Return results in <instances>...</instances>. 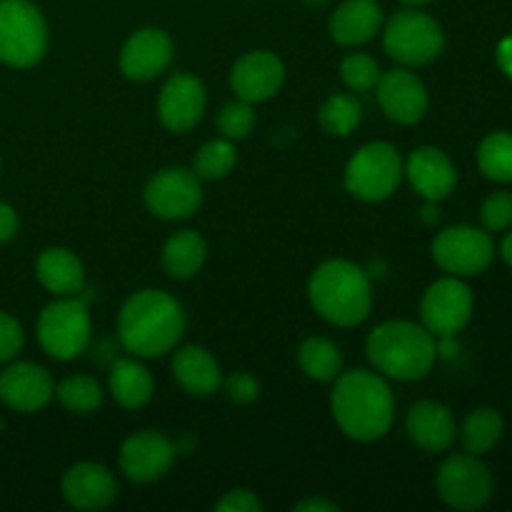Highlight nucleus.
I'll return each instance as SVG.
<instances>
[{
  "instance_id": "nucleus-1",
  "label": "nucleus",
  "mask_w": 512,
  "mask_h": 512,
  "mask_svg": "<svg viewBox=\"0 0 512 512\" xmlns=\"http://www.w3.org/2000/svg\"><path fill=\"white\" fill-rule=\"evenodd\" d=\"M330 413L338 428L358 443L385 438L395 420V398L378 370H348L333 380Z\"/></svg>"
},
{
  "instance_id": "nucleus-2",
  "label": "nucleus",
  "mask_w": 512,
  "mask_h": 512,
  "mask_svg": "<svg viewBox=\"0 0 512 512\" xmlns=\"http://www.w3.org/2000/svg\"><path fill=\"white\" fill-rule=\"evenodd\" d=\"M183 333V305L165 290H138L120 308L118 338L135 358H160L170 353Z\"/></svg>"
},
{
  "instance_id": "nucleus-3",
  "label": "nucleus",
  "mask_w": 512,
  "mask_h": 512,
  "mask_svg": "<svg viewBox=\"0 0 512 512\" xmlns=\"http://www.w3.org/2000/svg\"><path fill=\"white\" fill-rule=\"evenodd\" d=\"M365 355L383 378L415 383L433 370L438 360V340L423 323L388 320L370 330Z\"/></svg>"
},
{
  "instance_id": "nucleus-4",
  "label": "nucleus",
  "mask_w": 512,
  "mask_h": 512,
  "mask_svg": "<svg viewBox=\"0 0 512 512\" xmlns=\"http://www.w3.org/2000/svg\"><path fill=\"white\" fill-rule=\"evenodd\" d=\"M308 300L315 313L335 328H355L373 310L370 275L350 260H328L308 280Z\"/></svg>"
},
{
  "instance_id": "nucleus-5",
  "label": "nucleus",
  "mask_w": 512,
  "mask_h": 512,
  "mask_svg": "<svg viewBox=\"0 0 512 512\" xmlns=\"http://www.w3.org/2000/svg\"><path fill=\"white\" fill-rule=\"evenodd\" d=\"M383 48L403 68L435 63L445 48V33L433 15L420 8H403L383 23Z\"/></svg>"
},
{
  "instance_id": "nucleus-6",
  "label": "nucleus",
  "mask_w": 512,
  "mask_h": 512,
  "mask_svg": "<svg viewBox=\"0 0 512 512\" xmlns=\"http://www.w3.org/2000/svg\"><path fill=\"white\" fill-rule=\"evenodd\" d=\"M38 343L53 360L68 363L88 350L93 338V323H90L88 305L80 295L73 298H55L45 305L35 323Z\"/></svg>"
},
{
  "instance_id": "nucleus-7",
  "label": "nucleus",
  "mask_w": 512,
  "mask_h": 512,
  "mask_svg": "<svg viewBox=\"0 0 512 512\" xmlns=\"http://www.w3.org/2000/svg\"><path fill=\"white\" fill-rule=\"evenodd\" d=\"M48 50V23L30 0H0V63L33 68Z\"/></svg>"
},
{
  "instance_id": "nucleus-8",
  "label": "nucleus",
  "mask_w": 512,
  "mask_h": 512,
  "mask_svg": "<svg viewBox=\"0 0 512 512\" xmlns=\"http://www.w3.org/2000/svg\"><path fill=\"white\" fill-rule=\"evenodd\" d=\"M405 178L400 150L385 140L363 145L345 165V188L363 203H383Z\"/></svg>"
},
{
  "instance_id": "nucleus-9",
  "label": "nucleus",
  "mask_w": 512,
  "mask_h": 512,
  "mask_svg": "<svg viewBox=\"0 0 512 512\" xmlns=\"http://www.w3.org/2000/svg\"><path fill=\"white\" fill-rule=\"evenodd\" d=\"M435 490L448 508L473 512L485 508L495 493V480L488 465L473 453H455L435 475Z\"/></svg>"
},
{
  "instance_id": "nucleus-10",
  "label": "nucleus",
  "mask_w": 512,
  "mask_h": 512,
  "mask_svg": "<svg viewBox=\"0 0 512 512\" xmlns=\"http://www.w3.org/2000/svg\"><path fill=\"white\" fill-rule=\"evenodd\" d=\"M433 260L440 270L455 278H473L485 273L495 258V245L488 230L473 225H453L435 235Z\"/></svg>"
},
{
  "instance_id": "nucleus-11",
  "label": "nucleus",
  "mask_w": 512,
  "mask_h": 512,
  "mask_svg": "<svg viewBox=\"0 0 512 512\" xmlns=\"http://www.w3.org/2000/svg\"><path fill=\"white\" fill-rule=\"evenodd\" d=\"M473 315V290L463 278L435 280L420 300V320L435 338H455Z\"/></svg>"
},
{
  "instance_id": "nucleus-12",
  "label": "nucleus",
  "mask_w": 512,
  "mask_h": 512,
  "mask_svg": "<svg viewBox=\"0 0 512 512\" xmlns=\"http://www.w3.org/2000/svg\"><path fill=\"white\" fill-rule=\"evenodd\" d=\"M145 208L160 220H188L203 205V185L188 168H165L145 185Z\"/></svg>"
},
{
  "instance_id": "nucleus-13",
  "label": "nucleus",
  "mask_w": 512,
  "mask_h": 512,
  "mask_svg": "<svg viewBox=\"0 0 512 512\" xmlns=\"http://www.w3.org/2000/svg\"><path fill=\"white\" fill-rule=\"evenodd\" d=\"M175 455H178V448L168 435L158 430H140L120 445L118 463L125 478L138 485H148L173 468Z\"/></svg>"
},
{
  "instance_id": "nucleus-14",
  "label": "nucleus",
  "mask_w": 512,
  "mask_h": 512,
  "mask_svg": "<svg viewBox=\"0 0 512 512\" xmlns=\"http://www.w3.org/2000/svg\"><path fill=\"white\" fill-rule=\"evenodd\" d=\"M208 93L195 75L175 73L158 93V118L170 133H188L203 120Z\"/></svg>"
},
{
  "instance_id": "nucleus-15",
  "label": "nucleus",
  "mask_w": 512,
  "mask_h": 512,
  "mask_svg": "<svg viewBox=\"0 0 512 512\" xmlns=\"http://www.w3.org/2000/svg\"><path fill=\"white\" fill-rule=\"evenodd\" d=\"M375 95L385 118L398 125H415L428 113V90L425 83L408 68H393L380 73Z\"/></svg>"
},
{
  "instance_id": "nucleus-16",
  "label": "nucleus",
  "mask_w": 512,
  "mask_h": 512,
  "mask_svg": "<svg viewBox=\"0 0 512 512\" xmlns=\"http://www.w3.org/2000/svg\"><path fill=\"white\" fill-rule=\"evenodd\" d=\"M285 83V65L270 50H250L230 68V88L245 103L275 98Z\"/></svg>"
},
{
  "instance_id": "nucleus-17",
  "label": "nucleus",
  "mask_w": 512,
  "mask_h": 512,
  "mask_svg": "<svg viewBox=\"0 0 512 512\" xmlns=\"http://www.w3.org/2000/svg\"><path fill=\"white\" fill-rule=\"evenodd\" d=\"M173 60V40L163 28H140L123 43L118 55L120 73L145 83L163 73Z\"/></svg>"
},
{
  "instance_id": "nucleus-18",
  "label": "nucleus",
  "mask_w": 512,
  "mask_h": 512,
  "mask_svg": "<svg viewBox=\"0 0 512 512\" xmlns=\"http://www.w3.org/2000/svg\"><path fill=\"white\" fill-rule=\"evenodd\" d=\"M53 395L55 383L43 365L10 363L0 370V400L15 413H38Z\"/></svg>"
},
{
  "instance_id": "nucleus-19",
  "label": "nucleus",
  "mask_w": 512,
  "mask_h": 512,
  "mask_svg": "<svg viewBox=\"0 0 512 512\" xmlns=\"http://www.w3.org/2000/svg\"><path fill=\"white\" fill-rule=\"evenodd\" d=\"M405 178L428 203H440L458 188V170L453 160L435 145H423L410 153V158L405 160Z\"/></svg>"
},
{
  "instance_id": "nucleus-20",
  "label": "nucleus",
  "mask_w": 512,
  "mask_h": 512,
  "mask_svg": "<svg viewBox=\"0 0 512 512\" xmlns=\"http://www.w3.org/2000/svg\"><path fill=\"white\" fill-rule=\"evenodd\" d=\"M65 503L75 510H105L118 500V480L105 465H70L60 480Z\"/></svg>"
},
{
  "instance_id": "nucleus-21",
  "label": "nucleus",
  "mask_w": 512,
  "mask_h": 512,
  "mask_svg": "<svg viewBox=\"0 0 512 512\" xmlns=\"http://www.w3.org/2000/svg\"><path fill=\"white\" fill-rule=\"evenodd\" d=\"M405 433L425 453H445L458 438V425L443 403L420 400L405 415Z\"/></svg>"
},
{
  "instance_id": "nucleus-22",
  "label": "nucleus",
  "mask_w": 512,
  "mask_h": 512,
  "mask_svg": "<svg viewBox=\"0 0 512 512\" xmlns=\"http://www.w3.org/2000/svg\"><path fill=\"white\" fill-rule=\"evenodd\" d=\"M385 13L378 0H343L328 20L330 38L345 48H355L383 30Z\"/></svg>"
},
{
  "instance_id": "nucleus-23",
  "label": "nucleus",
  "mask_w": 512,
  "mask_h": 512,
  "mask_svg": "<svg viewBox=\"0 0 512 512\" xmlns=\"http://www.w3.org/2000/svg\"><path fill=\"white\" fill-rule=\"evenodd\" d=\"M173 378L180 388L195 398H210L223 385V370L210 350L203 345H185L173 355Z\"/></svg>"
},
{
  "instance_id": "nucleus-24",
  "label": "nucleus",
  "mask_w": 512,
  "mask_h": 512,
  "mask_svg": "<svg viewBox=\"0 0 512 512\" xmlns=\"http://www.w3.org/2000/svg\"><path fill=\"white\" fill-rule=\"evenodd\" d=\"M35 278L55 298H73L85 290V268L68 248H45L35 260Z\"/></svg>"
},
{
  "instance_id": "nucleus-25",
  "label": "nucleus",
  "mask_w": 512,
  "mask_h": 512,
  "mask_svg": "<svg viewBox=\"0 0 512 512\" xmlns=\"http://www.w3.org/2000/svg\"><path fill=\"white\" fill-rule=\"evenodd\" d=\"M108 393L120 408L138 410L150 403L155 393V380L138 358H118L108 375Z\"/></svg>"
},
{
  "instance_id": "nucleus-26",
  "label": "nucleus",
  "mask_w": 512,
  "mask_h": 512,
  "mask_svg": "<svg viewBox=\"0 0 512 512\" xmlns=\"http://www.w3.org/2000/svg\"><path fill=\"white\" fill-rule=\"evenodd\" d=\"M205 260H208V245L198 230H180L170 235L160 255L163 270L173 280L195 278L203 270Z\"/></svg>"
},
{
  "instance_id": "nucleus-27",
  "label": "nucleus",
  "mask_w": 512,
  "mask_h": 512,
  "mask_svg": "<svg viewBox=\"0 0 512 512\" xmlns=\"http://www.w3.org/2000/svg\"><path fill=\"white\" fill-rule=\"evenodd\" d=\"M298 365L315 383H333L343 373V353L330 338L313 335L300 343Z\"/></svg>"
},
{
  "instance_id": "nucleus-28",
  "label": "nucleus",
  "mask_w": 512,
  "mask_h": 512,
  "mask_svg": "<svg viewBox=\"0 0 512 512\" xmlns=\"http://www.w3.org/2000/svg\"><path fill=\"white\" fill-rule=\"evenodd\" d=\"M505 433L503 415L495 408H478L465 418L463 428H460V440H463L465 450L473 455H485L500 443Z\"/></svg>"
},
{
  "instance_id": "nucleus-29",
  "label": "nucleus",
  "mask_w": 512,
  "mask_h": 512,
  "mask_svg": "<svg viewBox=\"0 0 512 512\" xmlns=\"http://www.w3.org/2000/svg\"><path fill=\"white\" fill-rule=\"evenodd\" d=\"M363 120V105L353 98V95L335 93L320 105L318 123L320 128L335 138H348Z\"/></svg>"
},
{
  "instance_id": "nucleus-30",
  "label": "nucleus",
  "mask_w": 512,
  "mask_h": 512,
  "mask_svg": "<svg viewBox=\"0 0 512 512\" xmlns=\"http://www.w3.org/2000/svg\"><path fill=\"white\" fill-rule=\"evenodd\" d=\"M478 168L493 183H512V133L498 130L478 145Z\"/></svg>"
},
{
  "instance_id": "nucleus-31",
  "label": "nucleus",
  "mask_w": 512,
  "mask_h": 512,
  "mask_svg": "<svg viewBox=\"0 0 512 512\" xmlns=\"http://www.w3.org/2000/svg\"><path fill=\"white\" fill-rule=\"evenodd\" d=\"M55 398L60 400L68 413L75 415H90L103 405L105 393L100 388V383L90 375H70L63 383H58L55 388Z\"/></svg>"
},
{
  "instance_id": "nucleus-32",
  "label": "nucleus",
  "mask_w": 512,
  "mask_h": 512,
  "mask_svg": "<svg viewBox=\"0 0 512 512\" xmlns=\"http://www.w3.org/2000/svg\"><path fill=\"white\" fill-rule=\"evenodd\" d=\"M238 163L235 143L228 138H213L195 153L193 173L200 180H223Z\"/></svg>"
},
{
  "instance_id": "nucleus-33",
  "label": "nucleus",
  "mask_w": 512,
  "mask_h": 512,
  "mask_svg": "<svg viewBox=\"0 0 512 512\" xmlns=\"http://www.w3.org/2000/svg\"><path fill=\"white\" fill-rule=\"evenodd\" d=\"M340 78L350 90H373L380 80V65L373 55L368 53H350L340 63Z\"/></svg>"
},
{
  "instance_id": "nucleus-34",
  "label": "nucleus",
  "mask_w": 512,
  "mask_h": 512,
  "mask_svg": "<svg viewBox=\"0 0 512 512\" xmlns=\"http://www.w3.org/2000/svg\"><path fill=\"white\" fill-rule=\"evenodd\" d=\"M255 128V110L253 103H245V100H233V103L223 105L218 113V130L223 138L233 140H245Z\"/></svg>"
},
{
  "instance_id": "nucleus-35",
  "label": "nucleus",
  "mask_w": 512,
  "mask_h": 512,
  "mask_svg": "<svg viewBox=\"0 0 512 512\" xmlns=\"http://www.w3.org/2000/svg\"><path fill=\"white\" fill-rule=\"evenodd\" d=\"M480 220L488 233H500L512 225V193H493L480 208Z\"/></svg>"
},
{
  "instance_id": "nucleus-36",
  "label": "nucleus",
  "mask_w": 512,
  "mask_h": 512,
  "mask_svg": "<svg viewBox=\"0 0 512 512\" xmlns=\"http://www.w3.org/2000/svg\"><path fill=\"white\" fill-rule=\"evenodd\" d=\"M23 343V325H20L10 313L0 310V365L10 363V360L23 350Z\"/></svg>"
},
{
  "instance_id": "nucleus-37",
  "label": "nucleus",
  "mask_w": 512,
  "mask_h": 512,
  "mask_svg": "<svg viewBox=\"0 0 512 512\" xmlns=\"http://www.w3.org/2000/svg\"><path fill=\"white\" fill-rule=\"evenodd\" d=\"M220 388L225 390L228 400L235 405L255 403L260 395V383L250 373H233L230 378H223Z\"/></svg>"
},
{
  "instance_id": "nucleus-38",
  "label": "nucleus",
  "mask_w": 512,
  "mask_h": 512,
  "mask_svg": "<svg viewBox=\"0 0 512 512\" xmlns=\"http://www.w3.org/2000/svg\"><path fill=\"white\" fill-rule=\"evenodd\" d=\"M215 510L220 512H263V500L258 498L255 493H250V490H230V493H225L223 498L215 503Z\"/></svg>"
},
{
  "instance_id": "nucleus-39",
  "label": "nucleus",
  "mask_w": 512,
  "mask_h": 512,
  "mask_svg": "<svg viewBox=\"0 0 512 512\" xmlns=\"http://www.w3.org/2000/svg\"><path fill=\"white\" fill-rule=\"evenodd\" d=\"M18 213H15L13 205L3 203L0 200V245L10 243V240L15 238V233H18Z\"/></svg>"
},
{
  "instance_id": "nucleus-40",
  "label": "nucleus",
  "mask_w": 512,
  "mask_h": 512,
  "mask_svg": "<svg viewBox=\"0 0 512 512\" xmlns=\"http://www.w3.org/2000/svg\"><path fill=\"white\" fill-rule=\"evenodd\" d=\"M293 510L298 512H338L340 505L333 503V500H323V498H308L303 503L295 505Z\"/></svg>"
},
{
  "instance_id": "nucleus-41",
  "label": "nucleus",
  "mask_w": 512,
  "mask_h": 512,
  "mask_svg": "<svg viewBox=\"0 0 512 512\" xmlns=\"http://www.w3.org/2000/svg\"><path fill=\"white\" fill-rule=\"evenodd\" d=\"M498 65L505 75L512 80V35L500 40L498 45Z\"/></svg>"
},
{
  "instance_id": "nucleus-42",
  "label": "nucleus",
  "mask_w": 512,
  "mask_h": 512,
  "mask_svg": "<svg viewBox=\"0 0 512 512\" xmlns=\"http://www.w3.org/2000/svg\"><path fill=\"white\" fill-rule=\"evenodd\" d=\"M500 255H503L505 263H508L512 268V233L505 235L503 243H500Z\"/></svg>"
},
{
  "instance_id": "nucleus-43",
  "label": "nucleus",
  "mask_w": 512,
  "mask_h": 512,
  "mask_svg": "<svg viewBox=\"0 0 512 512\" xmlns=\"http://www.w3.org/2000/svg\"><path fill=\"white\" fill-rule=\"evenodd\" d=\"M400 3H403L405 8H423V5L433 3V0H400Z\"/></svg>"
},
{
  "instance_id": "nucleus-44",
  "label": "nucleus",
  "mask_w": 512,
  "mask_h": 512,
  "mask_svg": "<svg viewBox=\"0 0 512 512\" xmlns=\"http://www.w3.org/2000/svg\"><path fill=\"white\" fill-rule=\"evenodd\" d=\"M308 3H318V5H323L325 0H308Z\"/></svg>"
}]
</instances>
